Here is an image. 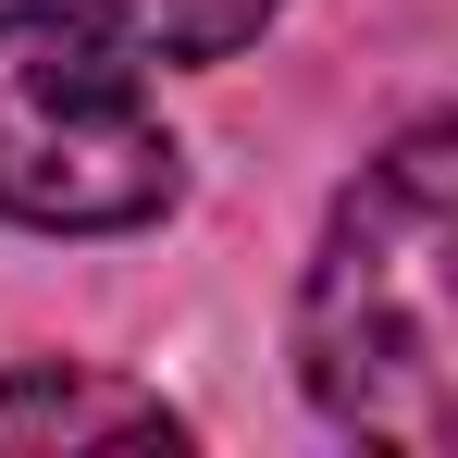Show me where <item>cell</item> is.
Instances as JSON below:
<instances>
[{
    "label": "cell",
    "instance_id": "cell-4",
    "mask_svg": "<svg viewBox=\"0 0 458 458\" xmlns=\"http://www.w3.org/2000/svg\"><path fill=\"white\" fill-rule=\"evenodd\" d=\"M137 63H235L285 0H87Z\"/></svg>",
    "mask_w": 458,
    "mask_h": 458
},
{
    "label": "cell",
    "instance_id": "cell-3",
    "mask_svg": "<svg viewBox=\"0 0 458 458\" xmlns=\"http://www.w3.org/2000/svg\"><path fill=\"white\" fill-rule=\"evenodd\" d=\"M186 421L161 409L149 384H99L63 360H25L0 384V446H174Z\"/></svg>",
    "mask_w": 458,
    "mask_h": 458
},
{
    "label": "cell",
    "instance_id": "cell-1",
    "mask_svg": "<svg viewBox=\"0 0 458 458\" xmlns=\"http://www.w3.org/2000/svg\"><path fill=\"white\" fill-rule=\"evenodd\" d=\"M458 137L409 124L384 161H360V186L335 199L322 260L298 285V384L310 409L360 446L434 458L458 434Z\"/></svg>",
    "mask_w": 458,
    "mask_h": 458
},
{
    "label": "cell",
    "instance_id": "cell-2",
    "mask_svg": "<svg viewBox=\"0 0 458 458\" xmlns=\"http://www.w3.org/2000/svg\"><path fill=\"white\" fill-rule=\"evenodd\" d=\"M186 186L137 50L75 0H0V224L124 235Z\"/></svg>",
    "mask_w": 458,
    "mask_h": 458
}]
</instances>
